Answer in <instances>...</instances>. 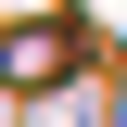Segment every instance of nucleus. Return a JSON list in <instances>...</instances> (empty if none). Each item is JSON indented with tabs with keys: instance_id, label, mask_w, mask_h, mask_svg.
I'll return each instance as SVG.
<instances>
[{
	"instance_id": "f257e3e1",
	"label": "nucleus",
	"mask_w": 127,
	"mask_h": 127,
	"mask_svg": "<svg viewBox=\"0 0 127 127\" xmlns=\"http://www.w3.org/2000/svg\"><path fill=\"white\" fill-rule=\"evenodd\" d=\"M64 64V26H26V38H0V76H51Z\"/></svg>"
}]
</instances>
